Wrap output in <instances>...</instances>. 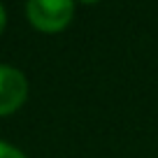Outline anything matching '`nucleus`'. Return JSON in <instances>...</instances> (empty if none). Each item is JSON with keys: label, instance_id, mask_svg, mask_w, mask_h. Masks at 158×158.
<instances>
[{"label": "nucleus", "instance_id": "f257e3e1", "mask_svg": "<svg viewBox=\"0 0 158 158\" xmlns=\"http://www.w3.org/2000/svg\"><path fill=\"white\" fill-rule=\"evenodd\" d=\"M23 10L28 23L40 33H60L74 19V2L70 0H30Z\"/></svg>", "mask_w": 158, "mask_h": 158}, {"label": "nucleus", "instance_id": "f03ea898", "mask_svg": "<svg viewBox=\"0 0 158 158\" xmlns=\"http://www.w3.org/2000/svg\"><path fill=\"white\" fill-rule=\"evenodd\" d=\"M28 79L19 68L0 63V116L19 112L28 100Z\"/></svg>", "mask_w": 158, "mask_h": 158}, {"label": "nucleus", "instance_id": "7ed1b4c3", "mask_svg": "<svg viewBox=\"0 0 158 158\" xmlns=\"http://www.w3.org/2000/svg\"><path fill=\"white\" fill-rule=\"evenodd\" d=\"M0 158H26V153L21 151L19 147L5 142V139H0Z\"/></svg>", "mask_w": 158, "mask_h": 158}, {"label": "nucleus", "instance_id": "20e7f679", "mask_svg": "<svg viewBox=\"0 0 158 158\" xmlns=\"http://www.w3.org/2000/svg\"><path fill=\"white\" fill-rule=\"evenodd\" d=\"M5 28H7V12H5V7L0 5V35H2Z\"/></svg>", "mask_w": 158, "mask_h": 158}]
</instances>
